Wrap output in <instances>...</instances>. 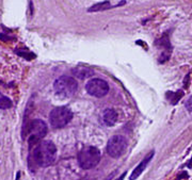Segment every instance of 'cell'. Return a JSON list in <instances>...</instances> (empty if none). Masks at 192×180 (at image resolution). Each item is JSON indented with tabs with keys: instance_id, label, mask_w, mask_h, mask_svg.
Masks as SVG:
<instances>
[{
	"instance_id": "1",
	"label": "cell",
	"mask_w": 192,
	"mask_h": 180,
	"mask_svg": "<svg viewBox=\"0 0 192 180\" xmlns=\"http://www.w3.org/2000/svg\"><path fill=\"white\" fill-rule=\"evenodd\" d=\"M34 162L39 166L47 167L55 163L57 158V147L52 142H40L32 152Z\"/></svg>"
},
{
	"instance_id": "2",
	"label": "cell",
	"mask_w": 192,
	"mask_h": 180,
	"mask_svg": "<svg viewBox=\"0 0 192 180\" xmlns=\"http://www.w3.org/2000/svg\"><path fill=\"white\" fill-rule=\"evenodd\" d=\"M47 131H48V127H47V124L44 120L33 119V120H31L30 123H28V124H26L24 126L22 138L25 139L29 134V143L30 146H31V144H35L37 141L45 138V135L47 134Z\"/></svg>"
},
{
	"instance_id": "3",
	"label": "cell",
	"mask_w": 192,
	"mask_h": 180,
	"mask_svg": "<svg viewBox=\"0 0 192 180\" xmlns=\"http://www.w3.org/2000/svg\"><path fill=\"white\" fill-rule=\"evenodd\" d=\"M102 153L100 150L95 146L83 147L78 153V163L83 170L94 168L100 162Z\"/></svg>"
},
{
	"instance_id": "4",
	"label": "cell",
	"mask_w": 192,
	"mask_h": 180,
	"mask_svg": "<svg viewBox=\"0 0 192 180\" xmlns=\"http://www.w3.org/2000/svg\"><path fill=\"white\" fill-rule=\"evenodd\" d=\"M54 89L56 94L63 98H69L75 95L78 90V83L75 78L69 76H61L55 81Z\"/></svg>"
},
{
	"instance_id": "5",
	"label": "cell",
	"mask_w": 192,
	"mask_h": 180,
	"mask_svg": "<svg viewBox=\"0 0 192 180\" xmlns=\"http://www.w3.org/2000/svg\"><path fill=\"white\" fill-rule=\"evenodd\" d=\"M72 119L73 112L67 107H57L51 110L49 114V122L55 129H61L65 127Z\"/></svg>"
},
{
	"instance_id": "6",
	"label": "cell",
	"mask_w": 192,
	"mask_h": 180,
	"mask_svg": "<svg viewBox=\"0 0 192 180\" xmlns=\"http://www.w3.org/2000/svg\"><path fill=\"white\" fill-rule=\"evenodd\" d=\"M127 149V141L124 136L113 135L109 139L107 143V153L111 158H121Z\"/></svg>"
},
{
	"instance_id": "7",
	"label": "cell",
	"mask_w": 192,
	"mask_h": 180,
	"mask_svg": "<svg viewBox=\"0 0 192 180\" xmlns=\"http://www.w3.org/2000/svg\"><path fill=\"white\" fill-rule=\"evenodd\" d=\"M85 90L91 96L102 98L109 92V84L100 78H93L85 84Z\"/></svg>"
},
{
	"instance_id": "8",
	"label": "cell",
	"mask_w": 192,
	"mask_h": 180,
	"mask_svg": "<svg viewBox=\"0 0 192 180\" xmlns=\"http://www.w3.org/2000/svg\"><path fill=\"white\" fill-rule=\"evenodd\" d=\"M154 155H155V150H151L145 157H144L143 160H142L141 162H140V163L134 167V170H132L131 175H130V177H129V180H136L140 177V175H141L144 170H145V168L147 167V165L149 164V162L152 161V159L154 158Z\"/></svg>"
},
{
	"instance_id": "9",
	"label": "cell",
	"mask_w": 192,
	"mask_h": 180,
	"mask_svg": "<svg viewBox=\"0 0 192 180\" xmlns=\"http://www.w3.org/2000/svg\"><path fill=\"white\" fill-rule=\"evenodd\" d=\"M126 4V0H122L121 2L117 3V4L112 5L110 3V1L106 0V1H102V2L99 3H95L94 5L90 7L88 9V12H102V11H107V10H111V9H114V7H122V5Z\"/></svg>"
},
{
	"instance_id": "10",
	"label": "cell",
	"mask_w": 192,
	"mask_h": 180,
	"mask_svg": "<svg viewBox=\"0 0 192 180\" xmlns=\"http://www.w3.org/2000/svg\"><path fill=\"white\" fill-rule=\"evenodd\" d=\"M155 45L156 47L162 49V52H165V54H170L172 52V45H171V41H170V33L169 31H167L165 33L162 34V36L160 39H156L155 41Z\"/></svg>"
},
{
	"instance_id": "11",
	"label": "cell",
	"mask_w": 192,
	"mask_h": 180,
	"mask_svg": "<svg viewBox=\"0 0 192 180\" xmlns=\"http://www.w3.org/2000/svg\"><path fill=\"white\" fill-rule=\"evenodd\" d=\"M72 74L77 78L83 80V79L92 77L94 75V71L91 67H88V66H77V67L72 69Z\"/></svg>"
},
{
	"instance_id": "12",
	"label": "cell",
	"mask_w": 192,
	"mask_h": 180,
	"mask_svg": "<svg viewBox=\"0 0 192 180\" xmlns=\"http://www.w3.org/2000/svg\"><path fill=\"white\" fill-rule=\"evenodd\" d=\"M102 122L108 127L114 126L117 122V112L114 109H106L102 113Z\"/></svg>"
},
{
	"instance_id": "13",
	"label": "cell",
	"mask_w": 192,
	"mask_h": 180,
	"mask_svg": "<svg viewBox=\"0 0 192 180\" xmlns=\"http://www.w3.org/2000/svg\"><path fill=\"white\" fill-rule=\"evenodd\" d=\"M165 97L168 98L169 101L171 102V105L175 106L177 105V102L184 97V92L182 90L177 91V92H172V91H168L165 94Z\"/></svg>"
},
{
	"instance_id": "14",
	"label": "cell",
	"mask_w": 192,
	"mask_h": 180,
	"mask_svg": "<svg viewBox=\"0 0 192 180\" xmlns=\"http://www.w3.org/2000/svg\"><path fill=\"white\" fill-rule=\"evenodd\" d=\"M15 54H18L19 57L22 58H25L26 60H32V59H35V54H32L31 51H28V50H24V49H16L15 50Z\"/></svg>"
},
{
	"instance_id": "15",
	"label": "cell",
	"mask_w": 192,
	"mask_h": 180,
	"mask_svg": "<svg viewBox=\"0 0 192 180\" xmlns=\"http://www.w3.org/2000/svg\"><path fill=\"white\" fill-rule=\"evenodd\" d=\"M13 106L12 100L7 97H1L0 98V109L5 110V109H10Z\"/></svg>"
},
{
	"instance_id": "16",
	"label": "cell",
	"mask_w": 192,
	"mask_h": 180,
	"mask_svg": "<svg viewBox=\"0 0 192 180\" xmlns=\"http://www.w3.org/2000/svg\"><path fill=\"white\" fill-rule=\"evenodd\" d=\"M187 178H189V175H188L187 172H182V173H179V174L177 175V178H176V180L187 179Z\"/></svg>"
},
{
	"instance_id": "17",
	"label": "cell",
	"mask_w": 192,
	"mask_h": 180,
	"mask_svg": "<svg viewBox=\"0 0 192 180\" xmlns=\"http://www.w3.org/2000/svg\"><path fill=\"white\" fill-rule=\"evenodd\" d=\"M185 106H186V108L189 110L190 112H192V96H190V97L188 98V100L186 101Z\"/></svg>"
},
{
	"instance_id": "18",
	"label": "cell",
	"mask_w": 192,
	"mask_h": 180,
	"mask_svg": "<svg viewBox=\"0 0 192 180\" xmlns=\"http://www.w3.org/2000/svg\"><path fill=\"white\" fill-rule=\"evenodd\" d=\"M189 80H190V74H188L185 77V79H184V88L187 89L188 86H189Z\"/></svg>"
},
{
	"instance_id": "19",
	"label": "cell",
	"mask_w": 192,
	"mask_h": 180,
	"mask_svg": "<svg viewBox=\"0 0 192 180\" xmlns=\"http://www.w3.org/2000/svg\"><path fill=\"white\" fill-rule=\"evenodd\" d=\"M0 39H2V41H10V39H12V37L10 36H3V34H0Z\"/></svg>"
},
{
	"instance_id": "20",
	"label": "cell",
	"mask_w": 192,
	"mask_h": 180,
	"mask_svg": "<svg viewBox=\"0 0 192 180\" xmlns=\"http://www.w3.org/2000/svg\"><path fill=\"white\" fill-rule=\"evenodd\" d=\"M126 174H127V173H126V172H124V173L122 174V175H121V176H120V177H117V179H115V180H124V178H125V176H126Z\"/></svg>"
},
{
	"instance_id": "21",
	"label": "cell",
	"mask_w": 192,
	"mask_h": 180,
	"mask_svg": "<svg viewBox=\"0 0 192 180\" xmlns=\"http://www.w3.org/2000/svg\"><path fill=\"white\" fill-rule=\"evenodd\" d=\"M187 167L188 168H192V157H191V159L189 160V162L187 163Z\"/></svg>"
}]
</instances>
